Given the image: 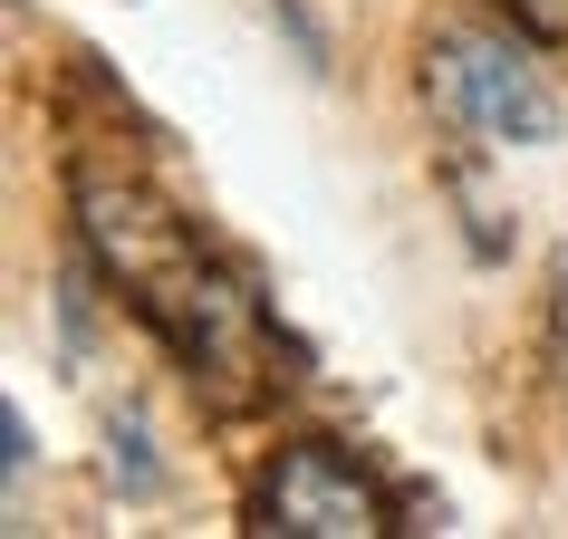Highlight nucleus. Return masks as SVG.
<instances>
[{
    "label": "nucleus",
    "mask_w": 568,
    "mask_h": 539,
    "mask_svg": "<svg viewBox=\"0 0 568 539\" xmlns=\"http://www.w3.org/2000/svg\"><path fill=\"white\" fill-rule=\"evenodd\" d=\"M78 232H88V251L106 270H116L125 289H135V308H145V328L174 347L183 366H193V386H222V395H251V376H261V299L241 289L222 261H203L193 251V232H183L174 212H154L145 193H116V183L78 174Z\"/></svg>",
    "instance_id": "obj_1"
},
{
    "label": "nucleus",
    "mask_w": 568,
    "mask_h": 539,
    "mask_svg": "<svg viewBox=\"0 0 568 539\" xmlns=\"http://www.w3.org/2000/svg\"><path fill=\"white\" fill-rule=\"evenodd\" d=\"M424 96L481 145H549L559 135V96L539 88V68L510 59V39H481V30L424 39Z\"/></svg>",
    "instance_id": "obj_2"
},
{
    "label": "nucleus",
    "mask_w": 568,
    "mask_h": 539,
    "mask_svg": "<svg viewBox=\"0 0 568 539\" xmlns=\"http://www.w3.org/2000/svg\"><path fill=\"white\" fill-rule=\"evenodd\" d=\"M251 530H280V539H357V530H395V520H386V491H376L337 444H290L261 472V491H251Z\"/></svg>",
    "instance_id": "obj_3"
},
{
    "label": "nucleus",
    "mask_w": 568,
    "mask_h": 539,
    "mask_svg": "<svg viewBox=\"0 0 568 539\" xmlns=\"http://www.w3.org/2000/svg\"><path fill=\"white\" fill-rule=\"evenodd\" d=\"M106 444H116V481H125V491H154V452H145V424H135V415H116V424H106Z\"/></svg>",
    "instance_id": "obj_4"
},
{
    "label": "nucleus",
    "mask_w": 568,
    "mask_h": 539,
    "mask_svg": "<svg viewBox=\"0 0 568 539\" xmlns=\"http://www.w3.org/2000/svg\"><path fill=\"white\" fill-rule=\"evenodd\" d=\"M520 30H539V39H568V0H501Z\"/></svg>",
    "instance_id": "obj_5"
},
{
    "label": "nucleus",
    "mask_w": 568,
    "mask_h": 539,
    "mask_svg": "<svg viewBox=\"0 0 568 539\" xmlns=\"http://www.w3.org/2000/svg\"><path fill=\"white\" fill-rule=\"evenodd\" d=\"M0 462H10V472H30V424H20V415H0Z\"/></svg>",
    "instance_id": "obj_6"
}]
</instances>
